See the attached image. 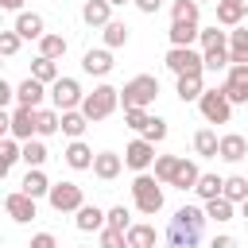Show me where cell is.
Here are the masks:
<instances>
[{"label":"cell","instance_id":"13","mask_svg":"<svg viewBox=\"0 0 248 248\" xmlns=\"http://www.w3.org/2000/svg\"><path fill=\"white\" fill-rule=\"evenodd\" d=\"M74 225L81 229V232H101L105 225H108V209H101V205H81L78 209V217H74Z\"/></svg>","mask_w":248,"mask_h":248},{"label":"cell","instance_id":"3","mask_svg":"<svg viewBox=\"0 0 248 248\" xmlns=\"http://www.w3.org/2000/svg\"><path fill=\"white\" fill-rule=\"evenodd\" d=\"M132 202H136L140 213L155 217L163 209V186H159V178L155 174H136L132 178Z\"/></svg>","mask_w":248,"mask_h":248},{"label":"cell","instance_id":"42","mask_svg":"<svg viewBox=\"0 0 248 248\" xmlns=\"http://www.w3.org/2000/svg\"><path fill=\"white\" fill-rule=\"evenodd\" d=\"M124 124H128V128H136V132L143 136V128L151 124V112H147V108H124Z\"/></svg>","mask_w":248,"mask_h":248},{"label":"cell","instance_id":"24","mask_svg":"<svg viewBox=\"0 0 248 248\" xmlns=\"http://www.w3.org/2000/svg\"><path fill=\"white\" fill-rule=\"evenodd\" d=\"M244 16H248V12L240 8V0H217V23H221V27H240Z\"/></svg>","mask_w":248,"mask_h":248},{"label":"cell","instance_id":"54","mask_svg":"<svg viewBox=\"0 0 248 248\" xmlns=\"http://www.w3.org/2000/svg\"><path fill=\"white\" fill-rule=\"evenodd\" d=\"M240 217H244V221H248V202H244V205H240Z\"/></svg>","mask_w":248,"mask_h":248},{"label":"cell","instance_id":"33","mask_svg":"<svg viewBox=\"0 0 248 248\" xmlns=\"http://www.w3.org/2000/svg\"><path fill=\"white\" fill-rule=\"evenodd\" d=\"M89 128V116L81 112V108H74V112H62V132L70 136V140H81V132Z\"/></svg>","mask_w":248,"mask_h":248},{"label":"cell","instance_id":"56","mask_svg":"<svg viewBox=\"0 0 248 248\" xmlns=\"http://www.w3.org/2000/svg\"><path fill=\"white\" fill-rule=\"evenodd\" d=\"M194 4H205V0H194Z\"/></svg>","mask_w":248,"mask_h":248},{"label":"cell","instance_id":"12","mask_svg":"<svg viewBox=\"0 0 248 248\" xmlns=\"http://www.w3.org/2000/svg\"><path fill=\"white\" fill-rule=\"evenodd\" d=\"M4 209H8V217H12V221L27 225V221L35 217V198H27L23 190H16V194H8V198H4Z\"/></svg>","mask_w":248,"mask_h":248},{"label":"cell","instance_id":"46","mask_svg":"<svg viewBox=\"0 0 248 248\" xmlns=\"http://www.w3.org/2000/svg\"><path fill=\"white\" fill-rule=\"evenodd\" d=\"M19 43H23V39H19L16 31H0V54H4V58H12V54L19 50Z\"/></svg>","mask_w":248,"mask_h":248},{"label":"cell","instance_id":"31","mask_svg":"<svg viewBox=\"0 0 248 248\" xmlns=\"http://www.w3.org/2000/svg\"><path fill=\"white\" fill-rule=\"evenodd\" d=\"M19 159H23V143H19L16 136H8V140L0 143V170L8 174V170H12L16 163H19Z\"/></svg>","mask_w":248,"mask_h":248},{"label":"cell","instance_id":"34","mask_svg":"<svg viewBox=\"0 0 248 248\" xmlns=\"http://www.w3.org/2000/svg\"><path fill=\"white\" fill-rule=\"evenodd\" d=\"M23 163H27V170H39V167L46 163V143H43L39 136L23 143Z\"/></svg>","mask_w":248,"mask_h":248},{"label":"cell","instance_id":"36","mask_svg":"<svg viewBox=\"0 0 248 248\" xmlns=\"http://www.w3.org/2000/svg\"><path fill=\"white\" fill-rule=\"evenodd\" d=\"M31 78L43 81V85H54V81H58V62H50V58H35V62H31Z\"/></svg>","mask_w":248,"mask_h":248},{"label":"cell","instance_id":"38","mask_svg":"<svg viewBox=\"0 0 248 248\" xmlns=\"http://www.w3.org/2000/svg\"><path fill=\"white\" fill-rule=\"evenodd\" d=\"M225 198H229L232 205H244V202H248V178H244V174L225 178Z\"/></svg>","mask_w":248,"mask_h":248},{"label":"cell","instance_id":"52","mask_svg":"<svg viewBox=\"0 0 248 248\" xmlns=\"http://www.w3.org/2000/svg\"><path fill=\"white\" fill-rule=\"evenodd\" d=\"M0 8H8V12H19V8H23V0H0Z\"/></svg>","mask_w":248,"mask_h":248},{"label":"cell","instance_id":"51","mask_svg":"<svg viewBox=\"0 0 248 248\" xmlns=\"http://www.w3.org/2000/svg\"><path fill=\"white\" fill-rule=\"evenodd\" d=\"M12 97H16V89H12V85H8V81H0V105H8V101H12Z\"/></svg>","mask_w":248,"mask_h":248},{"label":"cell","instance_id":"41","mask_svg":"<svg viewBox=\"0 0 248 248\" xmlns=\"http://www.w3.org/2000/svg\"><path fill=\"white\" fill-rule=\"evenodd\" d=\"M101 39H105V46H108V50H116V46H124V43H128V27L112 19L108 27H101Z\"/></svg>","mask_w":248,"mask_h":248},{"label":"cell","instance_id":"11","mask_svg":"<svg viewBox=\"0 0 248 248\" xmlns=\"http://www.w3.org/2000/svg\"><path fill=\"white\" fill-rule=\"evenodd\" d=\"M35 112H39V108H23V105H16L12 124H8V136H16L19 143L35 140V136H39V132H35Z\"/></svg>","mask_w":248,"mask_h":248},{"label":"cell","instance_id":"47","mask_svg":"<svg viewBox=\"0 0 248 248\" xmlns=\"http://www.w3.org/2000/svg\"><path fill=\"white\" fill-rule=\"evenodd\" d=\"M229 66H232V62H229V50H209V54H205V70L217 74V70H229Z\"/></svg>","mask_w":248,"mask_h":248},{"label":"cell","instance_id":"18","mask_svg":"<svg viewBox=\"0 0 248 248\" xmlns=\"http://www.w3.org/2000/svg\"><path fill=\"white\" fill-rule=\"evenodd\" d=\"M81 19L89 27H108L112 23V4L108 0H85L81 4Z\"/></svg>","mask_w":248,"mask_h":248},{"label":"cell","instance_id":"25","mask_svg":"<svg viewBox=\"0 0 248 248\" xmlns=\"http://www.w3.org/2000/svg\"><path fill=\"white\" fill-rule=\"evenodd\" d=\"M178 101L186 105V101H202V93H205V85H202V74H186V78H178Z\"/></svg>","mask_w":248,"mask_h":248},{"label":"cell","instance_id":"55","mask_svg":"<svg viewBox=\"0 0 248 248\" xmlns=\"http://www.w3.org/2000/svg\"><path fill=\"white\" fill-rule=\"evenodd\" d=\"M240 8H244V12H248V0H240Z\"/></svg>","mask_w":248,"mask_h":248},{"label":"cell","instance_id":"48","mask_svg":"<svg viewBox=\"0 0 248 248\" xmlns=\"http://www.w3.org/2000/svg\"><path fill=\"white\" fill-rule=\"evenodd\" d=\"M27 248H58V240H54V236H50V232H35V236H31V244H27Z\"/></svg>","mask_w":248,"mask_h":248},{"label":"cell","instance_id":"29","mask_svg":"<svg viewBox=\"0 0 248 248\" xmlns=\"http://www.w3.org/2000/svg\"><path fill=\"white\" fill-rule=\"evenodd\" d=\"M194 194H198L202 202H213V198L225 194V178H221V174H202L198 186H194Z\"/></svg>","mask_w":248,"mask_h":248},{"label":"cell","instance_id":"50","mask_svg":"<svg viewBox=\"0 0 248 248\" xmlns=\"http://www.w3.org/2000/svg\"><path fill=\"white\" fill-rule=\"evenodd\" d=\"M209 248H240V244H236V236L221 232V236H213V240H209Z\"/></svg>","mask_w":248,"mask_h":248},{"label":"cell","instance_id":"1","mask_svg":"<svg viewBox=\"0 0 248 248\" xmlns=\"http://www.w3.org/2000/svg\"><path fill=\"white\" fill-rule=\"evenodd\" d=\"M205 221H209V217H205V209H198V205L174 209V217H170V225H167V244H170V248H198Z\"/></svg>","mask_w":248,"mask_h":248},{"label":"cell","instance_id":"22","mask_svg":"<svg viewBox=\"0 0 248 248\" xmlns=\"http://www.w3.org/2000/svg\"><path fill=\"white\" fill-rule=\"evenodd\" d=\"M244 155H248V140H244V136H236V132L221 136V159H225V163H240Z\"/></svg>","mask_w":248,"mask_h":248},{"label":"cell","instance_id":"28","mask_svg":"<svg viewBox=\"0 0 248 248\" xmlns=\"http://www.w3.org/2000/svg\"><path fill=\"white\" fill-rule=\"evenodd\" d=\"M198 178H202L198 163H194V159H182V163H178V174H174V182H170V186H174V190H194V186H198Z\"/></svg>","mask_w":248,"mask_h":248},{"label":"cell","instance_id":"6","mask_svg":"<svg viewBox=\"0 0 248 248\" xmlns=\"http://www.w3.org/2000/svg\"><path fill=\"white\" fill-rule=\"evenodd\" d=\"M198 108H202V116H205L209 124H229V116H232V101L225 97L221 85H217V89H205L202 101H198Z\"/></svg>","mask_w":248,"mask_h":248},{"label":"cell","instance_id":"19","mask_svg":"<svg viewBox=\"0 0 248 248\" xmlns=\"http://www.w3.org/2000/svg\"><path fill=\"white\" fill-rule=\"evenodd\" d=\"M62 159H66V167H74V170H93V151H89V143H81V140H74L66 151H62Z\"/></svg>","mask_w":248,"mask_h":248},{"label":"cell","instance_id":"49","mask_svg":"<svg viewBox=\"0 0 248 248\" xmlns=\"http://www.w3.org/2000/svg\"><path fill=\"white\" fill-rule=\"evenodd\" d=\"M132 4H136V8L143 12V16H155V12L163 8V0H132Z\"/></svg>","mask_w":248,"mask_h":248},{"label":"cell","instance_id":"20","mask_svg":"<svg viewBox=\"0 0 248 248\" xmlns=\"http://www.w3.org/2000/svg\"><path fill=\"white\" fill-rule=\"evenodd\" d=\"M229 62L232 66H248V27H232L229 31Z\"/></svg>","mask_w":248,"mask_h":248},{"label":"cell","instance_id":"23","mask_svg":"<svg viewBox=\"0 0 248 248\" xmlns=\"http://www.w3.org/2000/svg\"><path fill=\"white\" fill-rule=\"evenodd\" d=\"M50 186H54V182H50L43 170H27V174H23V182H19V190H23L27 198H46V194H50Z\"/></svg>","mask_w":248,"mask_h":248},{"label":"cell","instance_id":"10","mask_svg":"<svg viewBox=\"0 0 248 248\" xmlns=\"http://www.w3.org/2000/svg\"><path fill=\"white\" fill-rule=\"evenodd\" d=\"M221 89H225V97L232 105H248V66H229Z\"/></svg>","mask_w":248,"mask_h":248},{"label":"cell","instance_id":"4","mask_svg":"<svg viewBox=\"0 0 248 248\" xmlns=\"http://www.w3.org/2000/svg\"><path fill=\"white\" fill-rule=\"evenodd\" d=\"M116 105H120V89H112V85H97L93 93H85L81 112H85V116H89V124H93V120L112 116V112H116Z\"/></svg>","mask_w":248,"mask_h":248},{"label":"cell","instance_id":"27","mask_svg":"<svg viewBox=\"0 0 248 248\" xmlns=\"http://www.w3.org/2000/svg\"><path fill=\"white\" fill-rule=\"evenodd\" d=\"M194 151H198L202 159H213V155H221V140H217V132H209V128L194 132Z\"/></svg>","mask_w":248,"mask_h":248},{"label":"cell","instance_id":"2","mask_svg":"<svg viewBox=\"0 0 248 248\" xmlns=\"http://www.w3.org/2000/svg\"><path fill=\"white\" fill-rule=\"evenodd\" d=\"M159 97V78L155 74H136L132 81H124L120 89V105L124 108H147Z\"/></svg>","mask_w":248,"mask_h":248},{"label":"cell","instance_id":"35","mask_svg":"<svg viewBox=\"0 0 248 248\" xmlns=\"http://www.w3.org/2000/svg\"><path fill=\"white\" fill-rule=\"evenodd\" d=\"M232 213H236V205H232L225 194H221V198H213V202H205V217H209V221H217V225H221V221H232Z\"/></svg>","mask_w":248,"mask_h":248},{"label":"cell","instance_id":"8","mask_svg":"<svg viewBox=\"0 0 248 248\" xmlns=\"http://www.w3.org/2000/svg\"><path fill=\"white\" fill-rule=\"evenodd\" d=\"M81 101H85V93H81V85L74 78H58L50 85V105L58 112H74V108H81Z\"/></svg>","mask_w":248,"mask_h":248},{"label":"cell","instance_id":"45","mask_svg":"<svg viewBox=\"0 0 248 248\" xmlns=\"http://www.w3.org/2000/svg\"><path fill=\"white\" fill-rule=\"evenodd\" d=\"M101 248H128V232H116V229H101Z\"/></svg>","mask_w":248,"mask_h":248},{"label":"cell","instance_id":"17","mask_svg":"<svg viewBox=\"0 0 248 248\" xmlns=\"http://www.w3.org/2000/svg\"><path fill=\"white\" fill-rule=\"evenodd\" d=\"M12 31H16L19 39H35V43H39V39L46 35V27H43V16H39V12H19V16H16V27H12Z\"/></svg>","mask_w":248,"mask_h":248},{"label":"cell","instance_id":"7","mask_svg":"<svg viewBox=\"0 0 248 248\" xmlns=\"http://www.w3.org/2000/svg\"><path fill=\"white\" fill-rule=\"evenodd\" d=\"M46 202H50V209H58V213H78V209L85 205V194H81L78 182H54L50 194H46Z\"/></svg>","mask_w":248,"mask_h":248},{"label":"cell","instance_id":"39","mask_svg":"<svg viewBox=\"0 0 248 248\" xmlns=\"http://www.w3.org/2000/svg\"><path fill=\"white\" fill-rule=\"evenodd\" d=\"M128 248H155V225H132L128 229Z\"/></svg>","mask_w":248,"mask_h":248},{"label":"cell","instance_id":"37","mask_svg":"<svg viewBox=\"0 0 248 248\" xmlns=\"http://www.w3.org/2000/svg\"><path fill=\"white\" fill-rule=\"evenodd\" d=\"M198 8L194 0H174L170 4V23H198Z\"/></svg>","mask_w":248,"mask_h":248},{"label":"cell","instance_id":"53","mask_svg":"<svg viewBox=\"0 0 248 248\" xmlns=\"http://www.w3.org/2000/svg\"><path fill=\"white\" fill-rule=\"evenodd\" d=\"M108 4H112V8H124V4H132V0H108Z\"/></svg>","mask_w":248,"mask_h":248},{"label":"cell","instance_id":"43","mask_svg":"<svg viewBox=\"0 0 248 248\" xmlns=\"http://www.w3.org/2000/svg\"><path fill=\"white\" fill-rule=\"evenodd\" d=\"M128 217H132V213H128L124 205H112V209H108V225H105V229H116V232H128V229H132V221H128Z\"/></svg>","mask_w":248,"mask_h":248},{"label":"cell","instance_id":"15","mask_svg":"<svg viewBox=\"0 0 248 248\" xmlns=\"http://www.w3.org/2000/svg\"><path fill=\"white\" fill-rule=\"evenodd\" d=\"M43 93H46V85H43V81H35L31 74L16 85V101H19L23 108H43Z\"/></svg>","mask_w":248,"mask_h":248},{"label":"cell","instance_id":"9","mask_svg":"<svg viewBox=\"0 0 248 248\" xmlns=\"http://www.w3.org/2000/svg\"><path fill=\"white\" fill-rule=\"evenodd\" d=\"M155 159H159V155H155V143H147L143 136L124 147V167H132V170H140V174H147V167H155Z\"/></svg>","mask_w":248,"mask_h":248},{"label":"cell","instance_id":"26","mask_svg":"<svg viewBox=\"0 0 248 248\" xmlns=\"http://www.w3.org/2000/svg\"><path fill=\"white\" fill-rule=\"evenodd\" d=\"M58 128H62V112H58V108H39V112H35V132H39V140H43V136H54Z\"/></svg>","mask_w":248,"mask_h":248},{"label":"cell","instance_id":"21","mask_svg":"<svg viewBox=\"0 0 248 248\" xmlns=\"http://www.w3.org/2000/svg\"><path fill=\"white\" fill-rule=\"evenodd\" d=\"M167 39H170V46H194L202 39V27L198 23H170Z\"/></svg>","mask_w":248,"mask_h":248},{"label":"cell","instance_id":"5","mask_svg":"<svg viewBox=\"0 0 248 248\" xmlns=\"http://www.w3.org/2000/svg\"><path fill=\"white\" fill-rule=\"evenodd\" d=\"M167 70L174 78H186V74H205V54H198L194 46H170L167 50Z\"/></svg>","mask_w":248,"mask_h":248},{"label":"cell","instance_id":"30","mask_svg":"<svg viewBox=\"0 0 248 248\" xmlns=\"http://www.w3.org/2000/svg\"><path fill=\"white\" fill-rule=\"evenodd\" d=\"M202 54H209V50H229V31H217V23L213 27H202Z\"/></svg>","mask_w":248,"mask_h":248},{"label":"cell","instance_id":"32","mask_svg":"<svg viewBox=\"0 0 248 248\" xmlns=\"http://www.w3.org/2000/svg\"><path fill=\"white\" fill-rule=\"evenodd\" d=\"M62 54H66V39H62V35H50V31H46V35L39 39V58H50V62H58Z\"/></svg>","mask_w":248,"mask_h":248},{"label":"cell","instance_id":"16","mask_svg":"<svg viewBox=\"0 0 248 248\" xmlns=\"http://www.w3.org/2000/svg\"><path fill=\"white\" fill-rule=\"evenodd\" d=\"M120 170H124V155H116V151H97V159H93V174H97L101 182H112Z\"/></svg>","mask_w":248,"mask_h":248},{"label":"cell","instance_id":"14","mask_svg":"<svg viewBox=\"0 0 248 248\" xmlns=\"http://www.w3.org/2000/svg\"><path fill=\"white\" fill-rule=\"evenodd\" d=\"M81 70H85V74H93V78H105V74L112 70V50H108V46L85 50V54H81Z\"/></svg>","mask_w":248,"mask_h":248},{"label":"cell","instance_id":"40","mask_svg":"<svg viewBox=\"0 0 248 248\" xmlns=\"http://www.w3.org/2000/svg\"><path fill=\"white\" fill-rule=\"evenodd\" d=\"M178 163H182L178 155H159V159H155V178L170 186V182H174V174H178Z\"/></svg>","mask_w":248,"mask_h":248},{"label":"cell","instance_id":"44","mask_svg":"<svg viewBox=\"0 0 248 248\" xmlns=\"http://www.w3.org/2000/svg\"><path fill=\"white\" fill-rule=\"evenodd\" d=\"M167 132H170V128H167V120L151 116V124L143 128V140H147V143H163V140H167Z\"/></svg>","mask_w":248,"mask_h":248}]
</instances>
